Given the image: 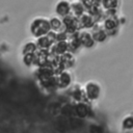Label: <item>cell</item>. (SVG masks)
<instances>
[{"instance_id": "cell-1", "label": "cell", "mask_w": 133, "mask_h": 133, "mask_svg": "<svg viewBox=\"0 0 133 133\" xmlns=\"http://www.w3.org/2000/svg\"><path fill=\"white\" fill-rule=\"evenodd\" d=\"M49 28H50V24L45 21V20H36L33 25H32V31L35 35H38V36H42L44 35L45 33H47L49 31Z\"/></svg>"}, {"instance_id": "cell-2", "label": "cell", "mask_w": 133, "mask_h": 133, "mask_svg": "<svg viewBox=\"0 0 133 133\" xmlns=\"http://www.w3.org/2000/svg\"><path fill=\"white\" fill-rule=\"evenodd\" d=\"M63 25L65 27V29L70 32H74L76 29H77V26H78V22L77 20L74 18V17H71V16H66L63 20Z\"/></svg>"}, {"instance_id": "cell-3", "label": "cell", "mask_w": 133, "mask_h": 133, "mask_svg": "<svg viewBox=\"0 0 133 133\" xmlns=\"http://www.w3.org/2000/svg\"><path fill=\"white\" fill-rule=\"evenodd\" d=\"M57 11H58V14L63 15V16L66 17V15L70 11V6L68 5L66 2H61V3H59V5L57 7Z\"/></svg>"}, {"instance_id": "cell-4", "label": "cell", "mask_w": 133, "mask_h": 133, "mask_svg": "<svg viewBox=\"0 0 133 133\" xmlns=\"http://www.w3.org/2000/svg\"><path fill=\"white\" fill-rule=\"evenodd\" d=\"M51 42H52L51 38H49V37H47V36H43V37H41V39L38 41V45H39L41 48L46 49V48H48V47L50 46Z\"/></svg>"}, {"instance_id": "cell-5", "label": "cell", "mask_w": 133, "mask_h": 133, "mask_svg": "<svg viewBox=\"0 0 133 133\" xmlns=\"http://www.w3.org/2000/svg\"><path fill=\"white\" fill-rule=\"evenodd\" d=\"M79 23H81L83 26L87 27V26H91V24H92V20H91V18H90L89 16H82L81 19H80V22H79Z\"/></svg>"}, {"instance_id": "cell-6", "label": "cell", "mask_w": 133, "mask_h": 133, "mask_svg": "<svg viewBox=\"0 0 133 133\" xmlns=\"http://www.w3.org/2000/svg\"><path fill=\"white\" fill-rule=\"evenodd\" d=\"M50 26H51V27H53L55 30H58V29H60V28H61L62 24H61V22H60V21H58L57 19H53V20L51 21V23H50Z\"/></svg>"}, {"instance_id": "cell-7", "label": "cell", "mask_w": 133, "mask_h": 133, "mask_svg": "<svg viewBox=\"0 0 133 133\" xmlns=\"http://www.w3.org/2000/svg\"><path fill=\"white\" fill-rule=\"evenodd\" d=\"M115 26H116V22H115L112 18L107 19V21H106V23H105L106 29H112V28H114Z\"/></svg>"}]
</instances>
